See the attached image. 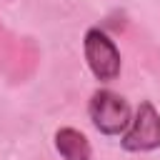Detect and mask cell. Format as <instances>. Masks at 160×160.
Returning a JSON list of instances; mask_svg holds the SVG:
<instances>
[{"mask_svg": "<svg viewBox=\"0 0 160 160\" xmlns=\"http://www.w3.org/2000/svg\"><path fill=\"white\" fill-rule=\"evenodd\" d=\"M88 115H90V122L95 125V130L102 135H110V138L122 135L132 120L130 102L108 88L92 92V98L88 102Z\"/></svg>", "mask_w": 160, "mask_h": 160, "instance_id": "obj_1", "label": "cell"}, {"mask_svg": "<svg viewBox=\"0 0 160 160\" xmlns=\"http://www.w3.org/2000/svg\"><path fill=\"white\" fill-rule=\"evenodd\" d=\"M82 52H85V62H88L90 72L100 82H112L120 75V68H122L120 50L105 30L90 28L82 38Z\"/></svg>", "mask_w": 160, "mask_h": 160, "instance_id": "obj_2", "label": "cell"}, {"mask_svg": "<svg viewBox=\"0 0 160 160\" xmlns=\"http://www.w3.org/2000/svg\"><path fill=\"white\" fill-rule=\"evenodd\" d=\"M120 145L128 152H150L160 148V112L150 100H142L135 108L128 130L120 135Z\"/></svg>", "mask_w": 160, "mask_h": 160, "instance_id": "obj_3", "label": "cell"}, {"mask_svg": "<svg viewBox=\"0 0 160 160\" xmlns=\"http://www.w3.org/2000/svg\"><path fill=\"white\" fill-rule=\"evenodd\" d=\"M55 150L62 160H92L90 140L75 128H60L55 132Z\"/></svg>", "mask_w": 160, "mask_h": 160, "instance_id": "obj_4", "label": "cell"}]
</instances>
